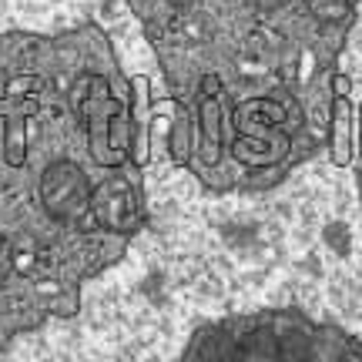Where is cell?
<instances>
[{
  "label": "cell",
  "mask_w": 362,
  "mask_h": 362,
  "mask_svg": "<svg viewBox=\"0 0 362 362\" xmlns=\"http://www.w3.org/2000/svg\"><path fill=\"white\" fill-rule=\"evenodd\" d=\"M168 4H175V7H188V4H194V0H168Z\"/></svg>",
  "instance_id": "obj_12"
},
{
  "label": "cell",
  "mask_w": 362,
  "mask_h": 362,
  "mask_svg": "<svg viewBox=\"0 0 362 362\" xmlns=\"http://www.w3.org/2000/svg\"><path fill=\"white\" fill-rule=\"evenodd\" d=\"M275 362H312V339L302 329H288L275 342Z\"/></svg>",
  "instance_id": "obj_6"
},
{
  "label": "cell",
  "mask_w": 362,
  "mask_h": 362,
  "mask_svg": "<svg viewBox=\"0 0 362 362\" xmlns=\"http://www.w3.org/2000/svg\"><path fill=\"white\" fill-rule=\"evenodd\" d=\"M90 215L111 232H131L141 221V198L128 178H107L90 194Z\"/></svg>",
  "instance_id": "obj_3"
},
{
  "label": "cell",
  "mask_w": 362,
  "mask_h": 362,
  "mask_svg": "<svg viewBox=\"0 0 362 362\" xmlns=\"http://www.w3.org/2000/svg\"><path fill=\"white\" fill-rule=\"evenodd\" d=\"M40 205L44 211L57 221H78L90 211V188L88 175L74 165V161H54L44 168L37 185Z\"/></svg>",
  "instance_id": "obj_2"
},
{
  "label": "cell",
  "mask_w": 362,
  "mask_h": 362,
  "mask_svg": "<svg viewBox=\"0 0 362 362\" xmlns=\"http://www.w3.org/2000/svg\"><path fill=\"white\" fill-rule=\"evenodd\" d=\"M11 275H13V248H11V242L0 235V288L11 282Z\"/></svg>",
  "instance_id": "obj_9"
},
{
  "label": "cell",
  "mask_w": 362,
  "mask_h": 362,
  "mask_svg": "<svg viewBox=\"0 0 362 362\" xmlns=\"http://www.w3.org/2000/svg\"><path fill=\"white\" fill-rule=\"evenodd\" d=\"M202 362H245V346L228 332H211L202 346Z\"/></svg>",
  "instance_id": "obj_5"
},
{
  "label": "cell",
  "mask_w": 362,
  "mask_h": 362,
  "mask_svg": "<svg viewBox=\"0 0 362 362\" xmlns=\"http://www.w3.org/2000/svg\"><path fill=\"white\" fill-rule=\"evenodd\" d=\"M309 11L319 24H339L349 13V0H309Z\"/></svg>",
  "instance_id": "obj_8"
},
{
  "label": "cell",
  "mask_w": 362,
  "mask_h": 362,
  "mask_svg": "<svg viewBox=\"0 0 362 362\" xmlns=\"http://www.w3.org/2000/svg\"><path fill=\"white\" fill-rule=\"evenodd\" d=\"M336 362H362V352H342V356H339V359Z\"/></svg>",
  "instance_id": "obj_11"
},
{
  "label": "cell",
  "mask_w": 362,
  "mask_h": 362,
  "mask_svg": "<svg viewBox=\"0 0 362 362\" xmlns=\"http://www.w3.org/2000/svg\"><path fill=\"white\" fill-rule=\"evenodd\" d=\"M74 104H78V115L88 128L90 155L101 165H121L128 155V141L121 138V107L111 98L107 84L101 78H84Z\"/></svg>",
  "instance_id": "obj_1"
},
{
  "label": "cell",
  "mask_w": 362,
  "mask_h": 362,
  "mask_svg": "<svg viewBox=\"0 0 362 362\" xmlns=\"http://www.w3.org/2000/svg\"><path fill=\"white\" fill-rule=\"evenodd\" d=\"M171 155L178 161H188L192 158V117L181 111L175 117V128H171Z\"/></svg>",
  "instance_id": "obj_7"
},
{
  "label": "cell",
  "mask_w": 362,
  "mask_h": 362,
  "mask_svg": "<svg viewBox=\"0 0 362 362\" xmlns=\"http://www.w3.org/2000/svg\"><path fill=\"white\" fill-rule=\"evenodd\" d=\"M252 11H259V13H272V11H279L282 7V0H245Z\"/></svg>",
  "instance_id": "obj_10"
},
{
  "label": "cell",
  "mask_w": 362,
  "mask_h": 362,
  "mask_svg": "<svg viewBox=\"0 0 362 362\" xmlns=\"http://www.w3.org/2000/svg\"><path fill=\"white\" fill-rule=\"evenodd\" d=\"M198 128H202V158L215 165L225 148V98H221L218 78L202 81V98H198Z\"/></svg>",
  "instance_id": "obj_4"
}]
</instances>
